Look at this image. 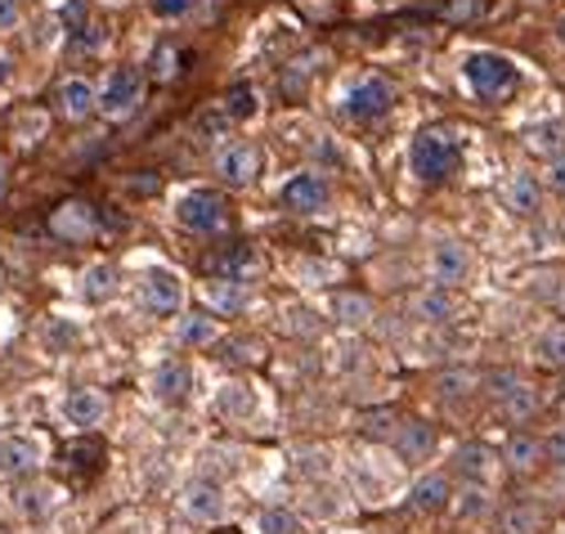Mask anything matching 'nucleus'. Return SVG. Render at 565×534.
I'll list each match as a JSON object with an SVG mask.
<instances>
[{"label":"nucleus","instance_id":"obj_15","mask_svg":"<svg viewBox=\"0 0 565 534\" xmlns=\"http://www.w3.org/2000/svg\"><path fill=\"white\" fill-rule=\"evenodd\" d=\"M454 467H458L462 485H489V477L499 472V453L484 449V445H462L454 453Z\"/></svg>","mask_w":565,"mask_h":534},{"label":"nucleus","instance_id":"obj_52","mask_svg":"<svg viewBox=\"0 0 565 534\" xmlns=\"http://www.w3.org/2000/svg\"><path fill=\"white\" fill-rule=\"evenodd\" d=\"M167 534H189V530H167Z\"/></svg>","mask_w":565,"mask_h":534},{"label":"nucleus","instance_id":"obj_11","mask_svg":"<svg viewBox=\"0 0 565 534\" xmlns=\"http://www.w3.org/2000/svg\"><path fill=\"white\" fill-rule=\"evenodd\" d=\"M216 175L225 184H252L260 175V149L256 145H230L216 153Z\"/></svg>","mask_w":565,"mask_h":534},{"label":"nucleus","instance_id":"obj_34","mask_svg":"<svg viewBox=\"0 0 565 534\" xmlns=\"http://www.w3.org/2000/svg\"><path fill=\"white\" fill-rule=\"evenodd\" d=\"M413 310L422 314V319H431V323H445L449 314H454V297L440 288V292H422L417 301H413Z\"/></svg>","mask_w":565,"mask_h":534},{"label":"nucleus","instance_id":"obj_7","mask_svg":"<svg viewBox=\"0 0 565 534\" xmlns=\"http://www.w3.org/2000/svg\"><path fill=\"white\" fill-rule=\"evenodd\" d=\"M489 391H493V399H499V409L512 418V423H525L534 409H539V391L521 377V373H493L489 377Z\"/></svg>","mask_w":565,"mask_h":534},{"label":"nucleus","instance_id":"obj_20","mask_svg":"<svg viewBox=\"0 0 565 534\" xmlns=\"http://www.w3.org/2000/svg\"><path fill=\"white\" fill-rule=\"evenodd\" d=\"M395 449H399V458L404 462H422V458H431V449H436V431L427 427V423H399L395 427Z\"/></svg>","mask_w":565,"mask_h":534},{"label":"nucleus","instance_id":"obj_43","mask_svg":"<svg viewBox=\"0 0 565 534\" xmlns=\"http://www.w3.org/2000/svg\"><path fill=\"white\" fill-rule=\"evenodd\" d=\"M158 19H184L193 10V0H149Z\"/></svg>","mask_w":565,"mask_h":534},{"label":"nucleus","instance_id":"obj_42","mask_svg":"<svg viewBox=\"0 0 565 534\" xmlns=\"http://www.w3.org/2000/svg\"><path fill=\"white\" fill-rule=\"evenodd\" d=\"M471 386H476V377H471V373H462V369L440 377V395H449V399H454V395H467Z\"/></svg>","mask_w":565,"mask_h":534},{"label":"nucleus","instance_id":"obj_38","mask_svg":"<svg viewBox=\"0 0 565 534\" xmlns=\"http://www.w3.org/2000/svg\"><path fill=\"white\" fill-rule=\"evenodd\" d=\"M175 63H180V54H175V45L171 41H162L158 50H153V77L167 86V82H175Z\"/></svg>","mask_w":565,"mask_h":534},{"label":"nucleus","instance_id":"obj_25","mask_svg":"<svg viewBox=\"0 0 565 534\" xmlns=\"http://www.w3.org/2000/svg\"><path fill=\"white\" fill-rule=\"evenodd\" d=\"M54 508H58V490H54V485L32 481V485L19 490V512H23L28 521H45Z\"/></svg>","mask_w":565,"mask_h":534},{"label":"nucleus","instance_id":"obj_23","mask_svg":"<svg viewBox=\"0 0 565 534\" xmlns=\"http://www.w3.org/2000/svg\"><path fill=\"white\" fill-rule=\"evenodd\" d=\"M539 525H543V512L530 499H516L499 512V534H539Z\"/></svg>","mask_w":565,"mask_h":534},{"label":"nucleus","instance_id":"obj_14","mask_svg":"<svg viewBox=\"0 0 565 534\" xmlns=\"http://www.w3.org/2000/svg\"><path fill=\"white\" fill-rule=\"evenodd\" d=\"M256 270H260V260H256L252 247H230V252L206 260V275L211 279H230V284H247V279H256Z\"/></svg>","mask_w":565,"mask_h":534},{"label":"nucleus","instance_id":"obj_26","mask_svg":"<svg viewBox=\"0 0 565 534\" xmlns=\"http://www.w3.org/2000/svg\"><path fill=\"white\" fill-rule=\"evenodd\" d=\"M503 462L512 467V472H534V467L543 462V440L539 436H512L508 449H503Z\"/></svg>","mask_w":565,"mask_h":534},{"label":"nucleus","instance_id":"obj_28","mask_svg":"<svg viewBox=\"0 0 565 534\" xmlns=\"http://www.w3.org/2000/svg\"><path fill=\"white\" fill-rule=\"evenodd\" d=\"M206 301L216 306L221 314H234L247 306V284H230V279H211L206 284Z\"/></svg>","mask_w":565,"mask_h":534},{"label":"nucleus","instance_id":"obj_1","mask_svg":"<svg viewBox=\"0 0 565 534\" xmlns=\"http://www.w3.org/2000/svg\"><path fill=\"white\" fill-rule=\"evenodd\" d=\"M462 162V145L449 136V130L440 126H427V130H417L413 136V149H408V167L417 180H427V184H440L458 171Z\"/></svg>","mask_w":565,"mask_h":534},{"label":"nucleus","instance_id":"obj_51","mask_svg":"<svg viewBox=\"0 0 565 534\" xmlns=\"http://www.w3.org/2000/svg\"><path fill=\"white\" fill-rule=\"evenodd\" d=\"M556 32H561V41H565V19H561V23H556Z\"/></svg>","mask_w":565,"mask_h":534},{"label":"nucleus","instance_id":"obj_24","mask_svg":"<svg viewBox=\"0 0 565 534\" xmlns=\"http://www.w3.org/2000/svg\"><path fill=\"white\" fill-rule=\"evenodd\" d=\"M508 203H512L516 216H534V212H539L543 189H539V180H534L530 171H516V175L508 180Z\"/></svg>","mask_w":565,"mask_h":534},{"label":"nucleus","instance_id":"obj_9","mask_svg":"<svg viewBox=\"0 0 565 534\" xmlns=\"http://www.w3.org/2000/svg\"><path fill=\"white\" fill-rule=\"evenodd\" d=\"M139 90H145V82H139L135 68H113V73L104 77V90H99L104 117H126V113L139 104Z\"/></svg>","mask_w":565,"mask_h":534},{"label":"nucleus","instance_id":"obj_44","mask_svg":"<svg viewBox=\"0 0 565 534\" xmlns=\"http://www.w3.org/2000/svg\"><path fill=\"white\" fill-rule=\"evenodd\" d=\"M543 180H547V189H552V193H561V197H565V153L547 162V171H543Z\"/></svg>","mask_w":565,"mask_h":534},{"label":"nucleus","instance_id":"obj_22","mask_svg":"<svg viewBox=\"0 0 565 534\" xmlns=\"http://www.w3.org/2000/svg\"><path fill=\"white\" fill-rule=\"evenodd\" d=\"M530 355H534L539 369H565V323L543 328L539 338L530 342Z\"/></svg>","mask_w":565,"mask_h":534},{"label":"nucleus","instance_id":"obj_37","mask_svg":"<svg viewBox=\"0 0 565 534\" xmlns=\"http://www.w3.org/2000/svg\"><path fill=\"white\" fill-rule=\"evenodd\" d=\"M193 126H198V136H202V140H221V136H225V126H230V113H225V108H206V113H198Z\"/></svg>","mask_w":565,"mask_h":534},{"label":"nucleus","instance_id":"obj_40","mask_svg":"<svg viewBox=\"0 0 565 534\" xmlns=\"http://www.w3.org/2000/svg\"><path fill=\"white\" fill-rule=\"evenodd\" d=\"M543 462H552L556 472H565V427H556V431L543 440Z\"/></svg>","mask_w":565,"mask_h":534},{"label":"nucleus","instance_id":"obj_53","mask_svg":"<svg viewBox=\"0 0 565 534\" xmlns=\"http://www.w3.org/2000/svg\"><path fill=\"white\" fill-rule=\"evenodd\" d=\"M0 279H6V275H0Z\"/></svg>","mask_w":565,"mask_h":534},{"label":"nucleus","instance_id":"obj_33","mask_svg":"<svg viewBox=\"0 0 565 534\" xmlns=\"http://www.w3.org/2000/svg\"><path fill=\"white\" fill-rule=\"evenodd\" d=\"M458 499V516H467V521H480V516H489V485H462V494H454Z\"/></svg>","mask_w":565,"mask_h":534},{"label":"nucleus","instance_id":"obj_6","mask_svg":"<svg viewBox=\"0 0 565 534\" xmlns=\"http://www.w3.org/2000/svg\"><path fill=\"white\" fill-rule=\"evenodd\" d=\"M139 297L153 314H175L184 306V279L167 265H149L145 279H139Z\"/></svg>","mask_w":565,"mask_h":534},{"label":"nucleus","instance_id":"obj_17","mask_svg":"<svg viewBox=\"0 0 565 534\" xmlns=\"http://www.w3.org/2000/svg\"><path fill=\"white\" fill-rule=\"evenodd\" d=\"M153 391H158L162 405H184L189 391H193V369H189L184 360H167V364H158V373H153Z\"/></svg>","mask_w":565,"mask_h":534},{"label":"nucleus","instance_id":"obj_2","mask_svg":"<svg viewBox=\"0 0 565 534\" xmlns=\"http://www.w3.org/2000/svg\"><path fill=\"white\" fill-rule=\"evenodd\" d=\"M462 77L471 82V90H476L480 99H508V95L516 90V82H521L516 63L503 58V54H493V50H476V54H467Z\"/></svg>","mask_w":565,"mask_h":534},{"label":"nucleus","instance_id":"obj_50","mask_svg":"<svg viewBox=\"0 0 565 534\" xmlns=\"http://www.w3.org/2000/svg\"><path fill=\"white\" fill-rule=\"evenodd\" d=\"M0 193H6V162H0Z\"/></svg>","mask_w":565,"mask_h":534},{"label":"nucleus","instance_id":"obj_46","mask_svg":"<svg viewBox=\"0 0 565 534\" xmlns=\"http://www.w3.org/2000/svg\"><path fill=\"white\" fill-rule=\"evenodd\" d=\"M19 23V0H0V32H10Z\"/></svg>","mask_w":565,"mask_h":534},{"label":"nucleus","instance_id":"obj_29","mask_svg":"<svg viewBox=\"0 0 565 534\" xmlns=\"http://www.w3.org/2000/svg\"><path fill=\"white\" fill-rule=\"evenodd\" d=\"M525 145H530L534 153H547V162H552V158L565 153V126H561V121H543V126H534L530 136H525Z\"/></svg>","mask_w":565,"mask_h":534},{"label":"nucleus","instance_id":"obj_12","mask_svg":"<svg viewBox=\"0 0 565 534\" xmlns=\"http://www.w3.org/2000/svg\"><path fill=\"white\" fill-rule=\"evenodd\" d=\"M282 207L288 212H301V216H310V212H323L328 207V184L319 180V175H292L288 184H282Z\"/></svg>","mask_w":565,"mask_h":534},{"label":"nucleus","instance_id":"obj_10","mask_svg":"<svg viewBox=\"0 0 565 534\" xmlns=\"http://www.w3.org/2000/svg\"><path fill=\"white\" fill-rule=\"evenodd\" d=\"M50 234L54 238H67V243H86L95 234V212L82 203V197H67L50 212Z\"/></svg>","mask_w":565,"mask_h":534},{"label":"nucleus","instance_id":"obj_18","mask_svg":"<svg viewBox=\"0 0 565 534\" xmlns=\"http://www.w3.org/2000/svg\"><path fill=\"white\" fill-rule=\"evenodd\" d=\"M467 270H471V252H467L462 243H436V252H431V275H436V284L454 288V284L467 279Z\"/></svg>","mask_w":565,"mask_h":534},{"label":"nucleus","instance_id":"obj_21","mask_svg":"<svg viewBox=\"0 0 565 534\" xmlns=\"http://www.w3.org/2000/svg\"><path fill=\"white\" fill-rule=\"evenodd\" d=\"M216 409H221L230 423H247V418L256 414V395H252L247 382H225V386L216 391Z\"/></svg>","mask_w":565,"mask_h":534},{"label":"nucleus","instance_id":"obj_5","mask_svg":"<svg viewBox=\"0 0 565 534\" xmlns=\"http://www.w3.org/2000/svg\"><path fill=\"white\" fill-rule=\"evenodd\" d=\"M45 467V440L32 431H10L0 440V472L14 477V481H32Z\"/></svg>","mask_w":565,"mask_h":534},{"label":"nucleus","instance_id":"obj_31","mask_svg":"<svg viewBox=\"0 0 565 534\" xmlns=\"http://www.w3.org/2000/svg\"><path fill=\"white\" fill-rule=\"evenodd\" d=\"M175 332H180V342H184V346H211L221 328H216V319H211V314H184Z\"/></svg>","mask_w":565,"mask_h":534},{"label":"nucleus","instance_id":"obj_3","mask_svg":"<svg viewBox=\"0 0 565 534\" xmlns=\"http://www.w3.org/2000/svg\"><path fill=\"white\" fill-rule=\"evenodd\" d=\"M180 512L193 521V525H221L230 516V494L221 481L211 477H193L184 490H180Z\"/></svg>","mask_w":565,"mask_h":534},{"label":"nucleus","instance_id":"obj_49","mask_svg":"<svg viewBox=\"0 0 565 534\" xmlns=\"http://www.w3.org/2000/svg\"><path fill=\"white\" fill-rule=\"evenodd\" d=\"M10 73H14V68H10V58H6V54H0V86H6V82H10Z\"/></svg>","mask_w":565,"mask_h":534},{"label":"nucleus","instance_id":"obj_47","mask_svg":"<svg viewBox=\"0 0 565 534\" xmlns=\"http://www.w3.org/2000/svg\"><path fill=\"white\" fill-rule=\"evenodd\" d=\"M547 301H552V310H561V314H565V275L547 288Z\"/></svg>","mask_w":565,"mask_h":534},{"label":"nucleus","instance_id":"obj_4","mask_svg":"<svg viewBox=\"0 0 565 534\" xmlns=\"http://www.w3.org/2000/svg\"><path fill=\"white\" fill-rule=\"evenodd\" d=\"M175 221L189 234H216L225 229V197L216 189H189L175 203Z\"/></svg>","mask_w":565,"mask_h":534},{"label":"nucleus","instance_id":"obj_48","mask_svg":"<svg viewBox=\"0 0 565 534\" xmlns=\"http://www.w3.org/2000/svg\"><path fill=\"white\" fill-rule=\"evenodd\" d=\"M121 534H149V516H130V521H121Z\"/></svg>","mask_w":565,"mask_h":534},{"label":"nucleus","instance_id":"obj_30","mask_svg":"<svg viewBox=\"0 0 565 534\" xmlns=\"http://www.w3.org/2000/svg\"><path fill=\"white\" fill-rule=\"evenodd\" d=\"M63 462L73 467V472L90 477V472H99V467H104V445H99V440H82V445H67V449H63Z\"/></svg>","mask_w":565,"mask_h":534},{"label":"nucleus","instance_id":"obj_16","mask_svg":"<svg viewBox=\"0 0 565 534\" xmlns=\"http://www.w3.org/2000/svg\"><path fill=\"white\" fill-rule=\"evenodd\" d=\"M54 104H58V113H63V117L82 121V117H90V113L99 108V90H95L86 77H67V82L54 90Z\"/></svg>","mask_w":565,"mask_h":534},{"label":"nucleus","instance_id":"obj_35","mask_svg":"<svg viewBox=\"0 0 565 534\" xmlns=\"http://www.w3.org/2000/svg\"><path fill=\"white\" fill-rule=\"evenodd\" d=\"M256 90L252 86H230L225 90V113H230V121H247V117H256Z\"/></svg>","mask_w":565,"mask_h":534},{"label":"nucleus","instance_id":"obj_41","mask_svg":"<svg viewBox=\"0 0 565 534\" xmlns=\"http://www.w3.org/2000/svg\"><path fill=\"white\" fill-rule=\"evenodd\" d=\"M104 41H108V32H104L99 23H86V28L73 32V45H77V50H99Z\"/></svg>","mask_w":565,"mask_h":534},{"label":"nucleus","instance_id":"obj_39","mask_svg":"<svg viewBox=\"0 0 565 534\" xmlns=\"http://www.w3.org/2000/svg\"><path fill=\"white\" fill-rule=\"evenodd\" d=\"M480 14H484V0H449L445 6V19H454V23H471Z\"/></svg>","mask_w":565,"mask_h":534},{"label":"nucleus","instance_id":"obj_19","mask_svg":"<svg viewBox=\"0 0 565 534\" xmlns=\"http://www.w3.org/2000/svg\"><path fill=\"white\" fill-rule=\"evenodd\" d=\"M454 499V485L445 472H427V477H417L413 490H408V508L413 512H440L445 503Z\"/></svg>","mask_w":565,"mask_h":534},{"label":"nucleus","instance_id":"obj_27","mask_svg":"<svg viewBox=\"0 0 565 534\" xmlns=\"http://www.w3.org/2000/svg\"><path fill=\"white\" fill-rule=\"evenodd\" d=\"M256 530H260V534H306V521H301L292 508L269 503V508L256 512Z\"/></svg>","mask_w":565,"mask_h":534},{"label":"nucleus","instance_id":"obj_8","mask_svg":"<svg viewBox=\"0 0 565 534\" xmlns=\"http://www.w3.org/2000/svg\"><path fill=\"white\" fill-rule=\"evenodd\" d=\"M104 414H108V399L99 391H90V386H77V391H67L58 399V418L73 431H95L104 423Z\"/></svg>","mask_w":565,"mask_h":534},{"label":"nucleus","instance_id":"obj_45","mask_svg":"<svg viewBox=\"0 0 565 534\" xmlns=\"http://www.w3.org/2000/svg\"><path fill=\"white\" fill-rule=\"evenodd\" d=\"M310 63H315L310 54H306V58H297V63H292V77H282V90H288V95H297V90H301V82L310 77Z\"/></svg>","mask_w":565,"mask_h":534},{"label":"nucleus","instance_id":"obj_13","mask_svg":"<svg viewBox=\"0 0 565 534\" xmlns=\"http://www.w3.org/2000/svg\"><path fill=\"white\" fill-rule=\"evenodd\" d=\"M386 108H391V86L382 77H369V82H360L355 90L345 95V117H355V121H373Z\"/></svg>","mask_w":565,"mask_h":534},{"label":"nucleus","instance_id":"obj_36","mask_svg":"<svg viewBox=\"0 0 565 534\" xmlns=\"http://www.w3.org/2000/svg\"><path fill=\"white\" fill-rule=\"evenodd\" d=\"M337 314H341V323H369L373 306H369V297H355V292H341V297H337Z\"/></svg>","mask_w":565,"mask_h":534},{"label":"nucleus","instance_id":"obj_32","mask_svg":"<svg viewBox=\"0 0 565 534\" xmlns=\"http://www.w3.org/2000/svg\"><path fill=\"white\" fill-rule=\"evenodd\" d=\"M117 292V270H113V265H90V270H86V279H82V297L86 301H108Z\"/></svg>","mask_w":565,"mask_h":534}]
</instances>
